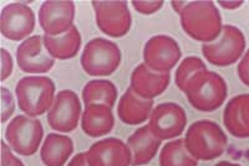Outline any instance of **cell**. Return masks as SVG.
I'll return each mask as SVG.
<instances>
[{"mask_svg": "<svg viewBox=\"0 0 249 166\" xmlns=\"http://www.w3.org/2000/svg\"><path fill=\"white\" fill-rule=\"evenodd\" d=\"M179 17L184 32L202 43H212L223 30L221 13L212 1H187Z\"/></svg>", "mask_w": 249, "mask_h": 166, "instance_id": "6da1fadb", "label": "cell"}, {"mask_svg": "<svg viewBox=\"0 0 249 166\" xmlns=\"http://www.w3.org/2000/svg\"><path fill=\"white\" fill-rule=\"evenodd\" d=\"M184 145L196 160L210 161L222 156L228 143L226 133L212 121L193 123L186 133Z\"/></svg>", "mask_w": 249, "mask_h": 166, "instance_id": "7a4b0ae2", "label": "cell"}, {"mask_svg": "<svg viewBox=\"0 0 249 166\" xmlns=\"http://www.w3.org/2000/svg\"><path fill=\"white\" fill-rule=\"evenodd\" d=\"M183 93L195 109L213 112L223 105L228 90L223 77L204 70L191 79Z\"/></svg>", "mask_w": 249, "mask_h": 166, "instance_id": "3957f363", "label": "cell"}, {"mask_svg": "<svg viewBox=\"0 0 249 166\" xmlns=\"http://www.w3.org/2000/svg\"><path fill=\"white\" fill-rule=\"evenodd\" d=\"M18 105L25 116L36 118L49 112L55 101V85L49 77L28 76L15 87Z\"/></svg>", "mask_w": 249, "mask_h": 166, "instance_id": "277c9868", "label": "cell"}, {"mask_svg": "<svg viewBox=\"0 0 249 166\" xmlns=\"http://www.w3.org/2000/svg\"><path fill=\"white\" fill-rule=\"evenodd\" d=\"M121 50L110 40L97 37L86 44L81 55V67L89 76L112 75L121 63Z\"/></svg>", "mask_w": 249, "mask_h": 166, "instance_id": "5b68a950", "label": "cell"}, {"mask_svg": "<svg viewBox=\"0 0 249 166\" xmlns=\"http://www.w3.org/2000/svg\"><path fill=\"white\" fill-rule=\"evenodd\" d=\"M246 48V37L243 32L233 25L223 26L221 35L202 46V54L211 65L227 67L242 57Z\"/></svg>", "mask_w": 249, "mask_h": 166, "instance_id": "8992f818", "label": "cell"}, {"mask_svg": "<svg viewBox=\"0 0 249 166\" xmlns=\"http://www.w3.org/2000/svg\"><path fill=\"white\" fill-rule=\"evenodd\" d=\"M44 138L41 121L28 116H18L10 121L5 130L9 148L17 154L31 156L39 150Z\"/></svg>", "mask_w": 249, "mask_h": 166, "instance_id": "52a82bcc", "label": "cell"}, {"mask_svg": "<svg viewBox=\"0 0 249 166\" xmlns=\"http://www.w3.org/2000/svg\"><path fill=\"white\" fill-rule=\"evenodd\" d=\"M96 24L110 37H122L132 24L127 1H92Z\"/></svg>", "mask_w": 249, "mask_h": 166, "instance_id": "ba28073f", "label": "cell"}, {"mask_svg": "<svg viewBox=\"0 0 249 166\" xmlns=\"http://www.w3.org/2000/svg\"><path fill=\"white\" fill-rule=\"evenodd\" d=\"M181 57L182 51L177 41L166 35L151 37L143 48V63L160 74H170Z\"/></svg>", "mask_w": 249, "mask_h": 166, "instance_id": "9c48e42d", "label": "cell"}, {"mask_svg": "<svg viewBox=\"0 0 249 166\" xmlns=\"http://www.w3.org/2000/svg\"><path fill=\"white\" fill-rule=\"evenodd\" d=\"M82 116L80 98L74 91H60L48 112V123L51 129L60 133H70L79 125Z\"/></svg>", "mask_w": 249, "mask_h": 166, "instance_id": "30bf717a", "label": "cell"}, {"mask_svg": "<svg viewBox=\"0 0 249 166\" xmlns=\"http://www.w3.org/2000/svg\"><path fill=\"white\" fill-rule=\"evenodd\" d=\"M186 125V112L176 103H162L153 108L148 123L151 132L161 140L181 136Z\"/></svg>", "mask_w": 249, "mask_h": 166, "instance_id": "8fae6325", "label": "cell"}, {"mask_svg": "<svg viewBox=\"0 0 249 166\" xmlns=\"http://www.w3.org/2000/svg\"><path fill=\"white\" fill-rule=\"evenodd\" d=\"M35 28V15L30 6L12 3L3 8L0 14V31L5 39L20 41L30 36Z\"/></svg>", "mask_w": 249, "mask_h": 166, "instance_id": "7c38bea8", "label": "cell"}, {"mask_svg": "<svg viewBox=\"0 0 249 166\" xmlns=\"http://www.w3.org/2000/svg\"><path fill=\"white\" fill-rule=\"evenodd\" d=\"M17 62L25 74H46L55 65V59L50 56L44 44V36L34 35L20 44L17 48Z\"/></svg>", "mask_w": 249, "mask_h": 166, "instance_id": "4fadbf2b", "label": "cell"}, {"mask_svg": "<svg viewBox=\"0 0 249 166\" xmlns=\"http://www.w3.org/2000/svg\"><path fill=\"white\" fill-rule=\"evenodd\" d=\"M75 4L72 1H45L40 6L39 24L45 35L59 36L74 26Z\"/></svg>", "mask_w": 249, "mask_h": 166, "instance_id": "5bb4252c", "label": "cell"}, {"mask_svg": "<svg viewBox=\"0 0 249 166\" xmlns=\"http://www.w3.org/2000/svg\"><path fill=\"white\" fill-rule=\"evenodd\" d=\"M89 166H130L132 155L127 144L116 138L97 141L85 152Z\"/></svg>", "mask_w": 249, "mask_h": 166, "instance_id": "9a60e30c", "label": "cell"}, {"mask_svg": "<svg viewBox=\"0 0 249 166\" xmlns=\"http://www.w3.org/2000/svg\"><path fill=\"white\" fill-rule=\"evenodd\" d=\"M170 74H160L150 70L144 63H140L131 75V88L144 99H153L167 90Z\"/></svg>", "mask_w": 249, "mask_h": 166, "instance_id": "2e32d148", "label": "cell"}, {"mask_svg": "<svg viewBox=\"0 0 249 166\" xmlns=\"http://www.w3.org/2000/svg\"><path fill=\"white\" fill-rule=\"evenodd\" d=\"M153 110V99H144L128 88L120 98L117 114L120 121L128 125H140L147 121Z\"/></svg>", "mask_w": 249, "mask_h": 166, "instance_id": "e0dca14e", "label": "cell"}, {"mask_svg": "<svg viewBox=\"0 0 249 166\" xmlns=\"http://www.w3.org/2000/svg\"><path fill=\"white\" fill-rule=\"evenodd\" d=\"M223 123L235 138H249V94H241L228 102L224 108Z\"/></svg>", "mask_w": 249, "mask_h": 166, "instance_id": "ac0fdd59", "label": "cell"}, {"mask_svg": "<svg viewBox=\"0 0 249 166\" xmlns=\"http://www.w3.org/2000/svg\"><path fill=\"white\" fill-rule=\"evenodd\" d=\"M115 127L112 108L105 105L86 106L81 116V128L91 138L105 136Z\"/></svg>", "mask_w": 249, "mask_h": 166, "instance_id": "d6986e66", "label": "cell"}, {"mask_svg": "<svg viewBox=\"0 0 249 166\" xmlns=\"http://www.w3.org/2000/svg\"><path fill=\"white\" fill-rule=\"evenodd\" d=\"M161 141L151 132L148 125L139 128L127 140V147L132 155V166H142L150 163L159 151Z\"/></svg>", "mask_w": 249, "mask_h": 166, "instance_id": "ffe728a7", "label": "cell"}, {"mask_svg": "<svg viewBox=\"0 0 249 166\" xmlns=\"http://www.w3.org/2000/svg\"><path fill=\"white\" fill-rule=\"evenodd\" d=\"M72 152L74 141L70 136L49 134L40 150V158L45 166H64Z\"/></svg>", "mask_w": 249, "mask_h": 166, "instance_id": "44dd1931", "label": "cell"}, {"mask_svg": "<svg viewBox=\"0 0 249 166\" xmlns=\"http://www.w3.org/2000/svg\"><path fill=\"white\" fill-rule=\"evenodd\" d=\"M44 44L53 59L69 60L79 54L81 47V35L76 26H72L65 34L59 36L44 35Z\"/></svg>", "mask_w": 249, "mask_h": 166, "instance_id": "7402d4cb", "label": "cell"}, {"mask_svg": "<svg viewBox=\"0 0 249 166\" xmlns=\"http://www.w3.org/2000/svg\"><path fill=\"white\" fill-rule=\"evenodd\" d=\"M116 99V86L107 79H93L88 82L82 90V101L85 106L105 105L112 108Z\"/></svg>", "mask_w": 249, "mask_h": 166, "instance_id": "603a6c76", "label": "cell"}, {"mask_svg": "<svg viewBox=\"0 0 249 166\" xmlns=\"http://www.w3.org/2000/svg\"><path fill=\"white\" fill-rule=\"evenodd\" d=\"M196 160L188 152L183 139H176L162 148L160 154V166H197Z\"/></svg>", "mask_w": 249, "mask_h": 166, "instance_id": "cb8c5ba5", "label": "cell"}, {"mask_svg": "<svg viewBox=\"0 0 249 166\" xmlns=\"http://www.w3.org/2000/svg\"><path fill=\"white\" fill-rule=\"evenodd\" d=\"M204 70H207V67L199 57H187L179 63L178 68L176 71V86L178 87V90L184 92L191 79Z\"/></svg>", "mask_w": 249, "mask_h": 166, "instance_id": "d4e9b609", "label": "cell"}, {"mask_svg": "<svg viewBox=\"0 0 249 166\" xmlns=\"http://www.w3.org/2000/svg\"><path fill=\"white\" fill-rule=\"evenodd\" d=\"M1 102H3V114H1V121L3 123L10 119V117L13 116V113L15 110V102L14 98L12 96V92L9 90H6L5 87L1 88Z\"/></svg>", "mask_w": 249, "mask_h": 166, "instance_id": "484cf974", "label": "cell"}, {"mask_svg": "<svg viewBox=\"0 0 249 166\" xmlns=\"http://www.w3.org/2000/svg\"><path fill=\"white\" fill-rule=\"evenodd\" d=\"M133 8L136 9V12L141 13L144 15L155 14L156 12L161 10L162 6H163V1H148V0H140V1H132Z\"/></svg>", "mask_w": 249, "mask_h": 166, "instance_id": "4316f807", "label": "cell"}, {"mask_svg": "<svg viewBox=\"0 0 249 166\" xmlns=\"http://www.w3.org/2000/svg\"><path fill=\"white\" fill-rule=\"evenodd\" d=\"M1 166H24V164L10 151V148L5 141H3L1 148Z\"/></svg>", "mask_w": 249, "mask_h": 166, "instance_id": "83f0119b", "label": "cell"}, {"mask_svg": "<svg viewBox=\"0 0 249 166\" xmlns=\"http://www.w3.org/2000/svg\"><path fill=\"white\" fill-rule=\"evenodd\" d=\"M237 74L239 79L243 82L244 85L249 87V50L247 51L246 55L242 57L239 65L237 68Z\"/></svg>", "mask_w": 249, "mask_h": 166, "instance_id": "f1b7e54d", "label": "cell"}, {"mask_svg": "<svg viewBox=\"0 0 249 166\" xmlns=\"http://www.w3.org/2000/svg\"><path fill=\"white\" fill-rule=\"evenodd\" d=\"M1 81H5L13 72V59L10 52L5 50V48H1Z\"/></svg>", "mask_w": 249, "mask_h": 166, "instance_id": "f546056e", "label": "cell"}, {"mask_svg": "<svg viewBox=\"0 0 249 166\" xmlns=\"http://www.w3.org/2000/svg\"><path fill=\"white\" fill-rule=\"evenodd\" d=\"M68 166H89L85 152H80V154L75 155L74 158L70 160Z\"/></svg>", "mask_w": 249, "mask_h": 166, "instance_id": "4dcf8cb0", "label": "cell"}, {"mask_svg": "<svg viewBox=\"0 0 249 166\" xmlns=\"http://www.w3.org/2000/svg\"><path fill=\"white\" fill-rule=\"evenodd\" d=\"M218 4L224 9H237L243 4V1H219Z\"/></svg>", "mask_w": 249, "mask_h": 166, "instance_id": "1f68e13d", "label": "cell"}, {"mask_svg": "<svg viewBox=\"0 0 249 166\" xmlns=\"http://www.w3.org/2000/svg\"><path fill=\"white\" fill-rule=\"evenodd\" d=\"M186 4H187V1H173L172 6H173V8H175L176 12H177L179 14L182 9L184 8V5H186Z\"/></svg>", "mask_w": 249, "mask_h": 166, "instance_id": "d6a6232c", "label": "cell"}, {"mask_svg": "<svg viewBox=\"0 0 249 166\" xmlns=\"http://www.w3.org/2000/svg\"><path fill=\"white\" fill-rule=\"evenodd\" d=\"M214 166H242V165H239V164L230 163V161H221V163L215 164Z\"/></svg>", "mask_w": 249, "mask_h": 166, "instance_id": "836d02e7", "label": "cell"}]
</instances>
